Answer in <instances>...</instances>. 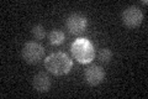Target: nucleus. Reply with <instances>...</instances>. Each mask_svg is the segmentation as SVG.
<instances>
[{"mask_svg":"<svg viewBox=\"0 0 148 99\" xmlns=\"http://www.w3.org/2000/svg\"><path fill=\"white\" fill-rule=\"evenodd\" d=\"M72 60L64 52H54L45 60V67L54 76H64L72 69Z\"/></svg>","mask_w":148,"mask_h":99,"instance_id":"f257e3e1","label":"nucleus"},{"mask_svg":"<svg viewBox=\"0 0 148 99\" xmlns=\"http://www.w3.org/2000/svg\"><path fill=\"white\" fill-rule=\"evenodd\" d=\"M32 86H34L35 91H37L38 93H46L51 88V78L47 73L40 72L32 79Z\"/></svg>","mask_w":148,"mask_h":99,"instance_id":"0eeeda50","label":"nucleus"},{"mask_svg":"<svg viewBox=\"0 0 148 99\" xmlns=\"http://www.w3.org/2000/svg\"><path fill=\"white\" fill-rule=\"evenodd\" d=\"M48 40H49V44L53 45V46H59L62 45L64 40H66V36L61 30H52L48 35Z\"/></svg>","mask_w":148,"mask_h":99,"instance_id":"6e6552de","label":"nucleus"},{"mask_svg":"<svg viewBox=\"0 0 148 99\" xmlns=\"http://www.w3.org/2000/svg\"><path fill=\"white\" fill-rule=\"evenodd\" d=\"M73 57L79 63H90L95 57V51L92 44L86 39H78L71 46Z\"/></svg>","mask_w":148,"mask_h":99,"instance_id":"f03ea898","label":"nucleus"},{"mask_svg":"<svg viewBox=\"0 0 148 99\" xmlns=\"http://www.w3.org/2000/svg\"><path fill=\"white\" fill-rule=\"evenodd\" d=\"M32 35H34L35 39H37V40L45 39V36H46L45 27L42 25H35L34 27H32Z\"/></svg>","mask_w":148,"mask_h":99,"instance_id":"9d476101","label":"nucleus"},{"mask_svg":"<svg viewBox=\"0 0 148 99\" xmlns=\"http://www.w3.org/2000/svg\"><path fill=\"white\" fill-rule=\"evenodd\" d=\"M45 55V48L42 45L37 44L35 41H30V42H26L22 47V52H21V56L24 58L25 62L27 63H37L42 60Z\"/></svg>","mask_w":148,"mask_h":99,"instance_id":"7ed1b4c3","label":"nucleus"},{"mask_svg":"<svg viewBox=\"0 0 148 99\" xmlns=\"http://www.w3.org/2000/svg\"><path fill=\"white\" fill-rule=\"evenodd\" d=\"M122 22L123 25L128 29H136L142 24L143 20V12L138 6H128L123 10L122 15Z\"/></svg>","mask_w":148,"mask_h":99,"instance_id":"20e7f679","label":"nucleus"},{"mask_svg":"<svg viewBox=\"0 0 148 99\" xmlns=\"http://www.w3.org/2000/svg\"><path fill=\"white\" fill-rule=\"evenodd\" d=\"M105 79V71L100 66H92L85 71V81L91 87L101 84Z\"/></svg>","mask_w":148,"mask_h":99,"instance_id":"423d86ee","label":"nucleus"},{"mask_svg":"<svg viewBox=\"0 0 148 99\" xmlns=\"http://www.w3.org/2000/svg\"><path fill=\"white\" fill-rule=\"evenodd\" d=\"M111 57H112V52H111L110 48L105 47V48H101L100 50V52H99V60L101 61V62L108 63V62H110Z\"/></svg>","mask_w":148,"mask_h":99,"instance_id":"1a4fd4ad","label":"nucleus"},{"mask_svg":"<svg viewBox=\"0 0 148 99\" xmlns=\"http://www.w3.org/2000/svg\"><path fill=\"white\" fill-rule=\"evenodd\" d=\"M86 25H88L86 17L80 15V14H72V15L67 17L66 21L67 29L69 30L71 34L74 35H80L82 32H84L86 29Z\"/></svg>","mask_w":148,"mask_h":99,"instance_id":"39448f33","label":"nucleus"}]
</instances>
